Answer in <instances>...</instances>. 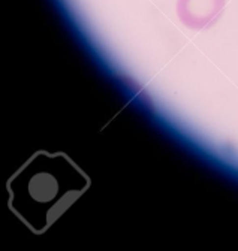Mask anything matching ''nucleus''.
<instances>
[{
  "label": "nucleus",
  "mask_w": 238,
  "mask_h": 251,
  "mask_svg": "<svg viewBox=\"0 0 238 251\" xmlns=\"http://www.w3.org/2000/svg\"><path fill=\"white\" fill-rule=\"evenodd\" d=\"M90 187L65 152L38 151L6 182L8 205L33 233L47 232Z\"/></svg>",
  "instance_id": "f257e3e1"
},
{
  "label": "nucleus",
  "mask_w": 238,
  "mask_h": 251,
  "mask_svg": "<svg viewBox=\"0 0 238 251\" xmlns=\"http://www.w3.org/2000/svg\"><path fill=\"white\" fill-rule=\"evenodd\" d=\"M226 0H177V17L190 30H205L220 17Z\"/></svg>",
  "instance_id": "f03ea898"
}]
</instances>
